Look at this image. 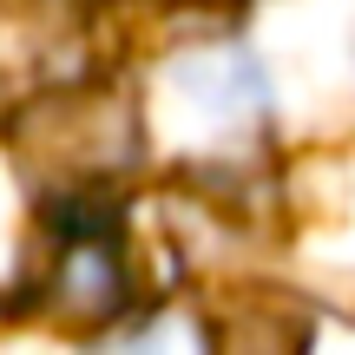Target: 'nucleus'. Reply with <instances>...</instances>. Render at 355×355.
<instances>
[{"mask_svg": "<svg viewBox=\"0 0 355 355\" xmlns=\"http://www.w3.org/2000/svg\"><path fill=\"white\" fill-rule=\"evenodd\" d=\"M125 303V257L112 230H73L53 270V309L66 322H99Z\"/></svg>", "mask_w": 355, "mask_h": 355, "instance_id": "nucleus-1", "label": "nucleus"}]
</instances>
